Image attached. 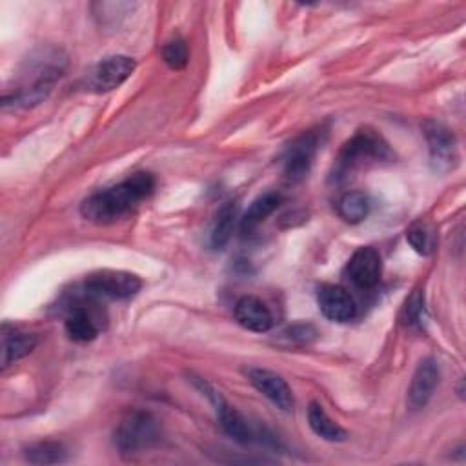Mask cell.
<instances>
[{"mask_svg": "<svg viewBox=\"0 0 466 466\" xmlns=\"http://www.w3.org/2000/svg\"><path fill=\"white\" fill-rule=\"evenodd\" d=\"M280 202H282V195L277 191H268L257 197L248 208V211L244 213V217L240 218V231L244 235H249L253 229L258 228L260 222H264L280 206Z\"/></svg>", "mask_w": 466, "mask_h": 466, "instance_id": "obj_16", "label": "cell"}, {"mask_svg": "<svg viewBox=\"0 0 466 466\" xmlns=\"http://www.w3.org/2000/svg\"><path fill=\"white\" fill-rule=\"evenodd\" d=\"M24 457L31 464H58L67 459V451L60 442L42 441L27 446L24 450Z\"/></svg>", "mask_w": 466, "mask_h": 466, "instance_id": "obj_20", "label": "cell"}, {"mask_svg": "<svg viewBox=\"0 0 466 466\" xmlns=\"http://www.w3.org/2000/svg\"><path fill=\"white\" fill-rule=\"evenodd\" d=\"M426 319L424 309V295L420 291L411 293V297L406 300V306L402 309V320L410 328H420Z\"/></svg>", "mask_w": 466, "mask_h": 466, "instance_id": "obj_24", "label": "cell"}, {"mask_svg": "<svg viewBox=\"0 0 466 466\" xmlns=\"http://www.w3.org/2000/svg\"><path fill=\"white\" fill-rule=\"evenodd\" d=\"M235 319L242 328L257 333L268 331L273 324L269 308L258 297H253V295H246L237 300Z\"/></svg>", "mask_w": 466, "mask_h": 466, "instance_id": "obj_14", "label": "cell"}, {"mask_svg": "<svg viewBox=\"0 0 466 466\" xmlns=\"http://www.w3.org/2000/svg\"><path fill=\"white\" fill-rule=\"evenodd\" d=\"M320 313L333 322H348L355 317L357 306L348 289L335 284H322L317 291Z\"/></svg>", "mask_w": 466, "mask_h": 466, "instance_id": "obj_11", "label": "cell"}, {"mask_svg": "<svg viewBox=\"0 0 466 466\" xmlns=\"http://www.w3.org/2000/svg\"><path fill=\"white\" fill-rule=\"evenodd\" d=\"M235 218H237V208L235 204L228 202L226 206L220 208L218 215H217V220H215V226L211 229V246L217 248V249H222L231 233H233V226H235Z\"/></svg>", "mask_w": 466, "mask_h": 466, "instance_id": "obj_21", "label": "cell"}, {"mask_svg": "<svg viewBox=\"0 0 466 466\" xmlns=\"http://www.w3.org/2000/svg\"><path fill=\"white\" fill-rule=\"evenodd\" d=\"M187 46L182 38H173L164 44L162 47V58L171 69H182L187 64Z\"/></svg>", "mask_w": 466, "mask_h": 466, "instance_id": "obj_23", "label": "cell"}, {"mask_svg": "<svg viewBox=\"0 0 466 466\" xmlns=\"http://www.w3.org/2000/svg\"><path fill=\"white\" fill-rule=\"evenodd\" d=\"M320 144L319 131H308L300 135L286 151L284 157V175L291 184L304 180L309 173L313 158Z\"/></svg>", "mask_w": 466, "mask_h": 466, "instance_id": "obj_8", "label": "cell"}, {"mask_svg": "<svg viewBox=\"0 0 466 466\" xmlns=\"http://www.w3.org/2000/svg\"><path fill=\"white\" fill-rule=\"evenodd\" d=\"M160 439L158 420L142 410L127 411L115 428L113 442L120 453L131 455L151 448Z\"/></svg>", "mask_w": 466, "mask_h": 466, "instance_id": "obj_4", "label": "cell"}, {"mask_svg": "<svg viewBox=\"0 0 466 466\" xmlns=\"http://www.w3.org/2000/svg\"><path fill=\"white\" fill-rule=\"evenodd\" d=\"M66 56L56 47L38 51L29 58L25 80L11 95H4V107H33L46 100L55 82L64 75Z\"/></svg>", "mask_w": 466, "mask_h": 466, "instance_id": "obj_2", "label": "cell"}, {"mask_svg": "<svg viewBox=\"0 0 466 466\" xmlns=\"http://www.w3.org/2000/svg\"><path fill=\"white\" fill-rule=\"evenodd\" d=\"M36 346V337L7 324L2 326V368L20 360Z\"/></svg>", "mask_w": 466, "mask_h": 466, "instance_id": "obj_15", "label": "cell"}, {"mask_svg": "<svg viewBox=\"0 0 466 466\" xmlns=\"http://www.w3.org/2000/svg\"><path fill=\"white\" fill-rule=\"evenodd\" d=\"M424 135L430 149V158L435 169L446 171L457 162V147L455 138L448 127L437 122H428L424 126Z\"/></svg>", "mask_w": 466, "mask_h": 466, "instance_id": "obj_12", "label": "cell"}, {"mask_svg": "<svg viewBox=\"0 0 466 466\" xmlns=\"http://www.w3.org/2000/svg\"><path fill=\"white\" fill-rule=\"evenodd\" d=\"M248 379L253 388L262 393L268 400H271L279 410L291 411L293 410V393L288 382L275 371L266 368H251L248 371Z\"/></svg>", "mask_w": 466, "mask_h": 466, "instance_id": "obj_9", "label": "cell"}, {"mask_svg": "<svg viewBox=\"0 0 466 466\" xmlns=\"http://www.w3.org/2000/svg\"><path fill=\"white\" fill-rule=\"evenodd\" d=\"M66 331L76 342H89L98 333L91 315L84 308H73L69 311L66 317Z\"/></svg>", "mask_w": 466, "mask_h": 466, "instance_id": "obj_19", "label": "cell"}, {"mask_svg": "<svg viewBox=\"0 0 466 466\" xmlns=\"http://www.w3.org/2000/svg\"><path fill=\"white\" fill-rule=\"evenodd\" d=\"M391 158L393 153L380 135H377L373 129H360L342 146L337 158V173L344 175L362 166L386 162Z\"/></svg>", "mask_w": 466, "mask_h": 466, "instance_id": "obj_3", "label": "cell"}, {"mask_svg": "<svg viewBox=\"0 0 466 466\" xmlns=\"http://www.w3.org/2000/svg\"><path fill=\"white\" fill-rule=\"evenodd\" d=\"M195 384L198 386V390L211 400V404L215 406V411H217V417L220 420V426L222 430L237 442H242V444H248L253 441L255 433L251 430V426L248 424V420L235 410L231 408L226 399L215 390L211 388L208 382H204L202 379H193Z\"/></svg>", "mask_w": 466, "mask_h": 466, "instance_id": "obj_7", "label": "cell"}, {"mask_svg": "<svg viewBox=\"0 0 466 466\" xmlns=\"http://www.w3.org/2000/svg\"><path fill=\"white\" fill-rule=\"evenodd\" d=\"M382 273V262L377 249L364 246L353 251V255L348 260L346 275L348 279L362 289L373 288L380 280Z\"/></svg>", "mask_w": 466, "mask_h": 466, "instance_id": "obj_10", "label": "cell"}, {"mask_svg": "<svg viewBox=\"0 0 466 466\" xmlns=\"http://www.w3.org/2000/svg\"><path fill=\"white\" fill-rule=\"evenodd\" d=\"M135 60L126 55H113L100 60L86 78V87L95 93L113 91L120 84H124L131 73L135 71Z\"/></svg>", "mask_w": 466, "mask_h": 466, "instance_id": "obj_6", "label": "cell"}, {"mask_svg": "<svg viewBox=\"0 0 466 466\" xmlns=\"http://www.w3.org/2000/svg\"><path fill=\"white\" fill-rule=\"evenodd\" d=\"M308 422L313 433L329 442H342L348 439V433L342 426L329 419L324 408L319 402H311L308 408Z\"/></svg>", "mask_w": 466, "mask_h": 466, "instance_id": "obj_17", "label": "cell"}, {"mask_svg": "<svg viewBox=\"0 0 466 466\" xmlns=\"http://www.w3.org/2000/svg\"><path fill=\"white\" fill-rule=\"evenodd\" d=\"M155 187L149 173H135L120 184L89 195L80 204V213L86 220L95 224H111L124 217Z\"/></svg>", "mask_w": 466, "mask_h": 466, "instance_id": "obj_1", "label": "cell"}, {"mask_svg": "<svg viewBox=\"0 0 466 466\" xmlns=\"http://www.w3.org/2000/svg\"><path fill=\"white\" fill-rule=\"evenodd\" d=\"M86 291L89 295L100 299H129L137 295L142 288V280L129 271H116V269H100L86 277Z\"/></svg>", "mask_w": 466, "mask_h": 466, "instance_id": "obj_5", "label": "cell"}, {"mask_svg": "<svg viewBox=\"0 0 466 466\" xmlns=\"http://www.w3.org/2000/svg\"><path fill=\"white\" fill-rule=\"evenodd\" d=\"M439 384V366L433 359H424L419 362L410 388H408V404L413 410L424 408L430 399L433 397V391Z\"/></svg>", "mask_w": 466, "mask_h": 466, "instance_id": "obj_13", "label": "cell"}, {"mask_svg": "<svg viewBox=\"0 0 466 466\" xmlns=\"http://www.w3.org/2000/svg\"><path fill=\"white\" fill-rule=\"evenodd\" d=\"M370 198L362 191H348L344 193L337 202V211L340 218H344L350 224L362 222L370 213Z\"/></svg>", "mask_w": 466, "mask_h": 466, "instance_id": "obj_18", "label": "cell"}, {"mask_svg": "<svg viewBox=\"0 0 466 466\" xmlns=\"http://www.w3.org/2000/svg\"><path fill=\"white\" fill-rule=\"evenodd\" d=\"M406 238L410 242V246L420 253V255H430L433 251V244H435V238H433V233L428 226L424 224H413L408 231H406Z\"/></svg>", "mask_w": 466, "mask_h": 466, "instance_id": "obj_22", "label": "cell"}]
</instances>
